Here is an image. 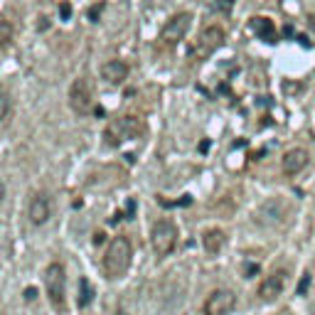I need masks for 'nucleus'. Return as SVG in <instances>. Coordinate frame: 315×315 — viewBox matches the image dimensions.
<instances>
[{
    "instance_id": "20e7f679",
    "label": "nucleus",
    "mask_w": 315,
    "mask_h": 315,
    "mask_svg": "<svg viewBox=\"0 0 315 315\" xmlns=\"http://www.w3.org/2000/svg\"><path fill=\"white\" fill-rule=\"evenodd\" d=\"M151 241L158 256H167L175 249V244H178V227L170 220L155 222L153 224V232H151Z\"/></svg>"
},
{
    "instance_id": "5701e85b",
    "label": "nucleus",
    "mask_w": 315,
    "mask_h": 315,
    "mask_svg": "<svg viewBox=\"0 0 315 315\" xmlns=\"http://www.w3.org/2000/svg\"><path fill=\"white\" fill-rule=\"evenodd\" d=\"M278 315H290V313H288V310H283V313H278Z\"/></svg>"
},
{
    "instance_id": "f03ea898",
    "label": "nucleus",
    "mask_w": 315,
    "mask_h": 315,
    "mask_svg": "<svg viewBox=\"0 0 315 315\" xmlns=\"http://www.w3.org/2000/svg\"><path fill=\"white\" fill-rule=\"evenodd\" d=\"M44 288L50 303L55 305V310H64V293H67V276H64V266L62 263H50L44 271Z\"/></svg>"
},
{
    "instance_id": "4468645a",
    "label": "nucleus",
    "mask_w": 315,
    "mask_h": 315,
    "mask_svg": "<svg viewBox=\"0 0 315 315\" xmlns=\"http://www.w3.org/2000/svg\"><path fill=\"white\" fill-rule=\"evenodd\" d=\"M224 232L222 229H207L205 234H202V247H205V251L207 254H220L222 251V247H224Z\"/></svg>"
},
{
    "instance_id": "39448f33",
    "label": "nucleus",
    "mask_w": 315,
    "mask_h": 315,
    "mask_svg": "<svg viewBox=\"0 0 315 315\" xmlns=\"http://www.w3.org/2000/svg\"><path fill=\"white\" fill-rule=\"evenodd\" d=\"M143 131H146V126H143L140 118H136V116H124V118L113 121V124L106 128V138H109L111 146H116V143L128 140V138H138Z\"/></svg>"
},
{
    "instance_id": "4be33fe9",
    "label": "nucleus",
    "mask_w": 315,
    "mask_h": 315,
    "mask_svg": "<svg viewBox=\"0 0 315 315\" xmlns=\"http://www.w3.org/2000/svg\"><path fill=\"white\" fill-rule=\"evenodd\" d=\"M116 315H128V313L126 310H116Z\"/></svg>"
},
{
    "instance_id": "f257e3e1",
    "label": "nucleus",
    "mask_w": 315,
    "mask_h": 315,
    "mask_svg": "<svg viewBox=\"0 0 315 315\" xmlns=\"http://www.w3.org/2000/svg\"><path fill=\"white\" fill-rule=\"evenodd\" d=\"M131 256H133L131 241L126 236H116L104 254V274L109 278H121L131 266Z\"/></svg>"
},
{
    "instance_id": "2eb2a0df",
    "label": "nucleus",
    "mask_w": 315,
    "mask_h": 315,
    "mask_svg": "<svg viewBox=\"0 0 315 315\" xmlns=\"http://www.w3.org/2000/svg\"><path fill=\"white\" fill-rule=\"evenodd\" d=\"M79 288H82V293H79L77 303H79V308H86L89 303L94 301V290H91V286H89L86 278H79Z\"/></svg>"
},
{
    "instance_id": "9d476101",
    "label": "nucleus",
    "mask_w": 315,
    "mask_h": 315,
    "mask_svg": "<svg viewBox=\"0 0 315 315\" xmlns=\"http://www.w3.org/2000/svg\"><path fill=\"white\" fill-rule=\"evenodd\" d=\"M28 217L32 224H44L50 220V200L44 195H35L30 200V207H28Z\"/></svg>"
},
{
    "instance_id": "dca6fc26",
    "label": "nucleus",
    "mask_w": 315,
    "mask_h": 315,
    "mask_svg": "<svg viewBox=\"0 0 315 315\" xmlns=\"http://www.w3.org/2000/svg\"><path fill=\"white\" fill-rule=\"evenodd\" d=\"M13 42V25L8 20H0V50H5Z\"/></svg>"
},
{
    "instance_id": "ddd939ff",
    "label": "nucleus",
    "mask_w": 315,
    "mask_h": 315,
    "mask_svg": "<svg viewBox=\"0 0 315 315\" xmlns=\"http://www.w3.org/2000/svg\"><path fill=\"white\" fill-rule=\"evenodd\" d=\"M249 28H251V32H254L259 40L269 42V44H274L276 42V28H274V22H271L269 17H251Z\"/></svg>"
},
{
    "instance_id": "f3484780",
    "label": "nucleus",
    "mask_w": 315,
    "mask_h": 315,
    "mask_svg": "<svg viewBox=\"0 0 315 315\" xmlns=\"http://www.w3.org/2000/svg\"><path fill=\"white\" fill-rule=\"evenodd\" d=\"M13 111V101H10V94L5 89H0V121H5Z\"/></svg>"
},
{
    "instance_id": "423d86ee",
    "label": "nucleus",
    "mask_w": 315,
    "mask_h": 315,
    "mask_svg": "<svg viewBox=\"0 0 315 315\" xmlns=\"http://www.w3.org/2000/svg\"><path fill=\"white\" fill-rule=\"evenodd\" d=\"M190 25H192V15L190 13L173 15V17L163 25V30H160V40H163L165 44H178V42L187 35Z\"/></svg>"
},
{
    "instance_id": "6ab92c4d",
    "label": "nucleus",
    "mask_w": 315,
    "mask_h": 315,
    "mask_svg": "<svg viewBox=\"0 0 315 315\" xmlns=\"http://www.w3.org/2000/svg\"><path fill=\"white\" fill-rule=\"evenodd\" d=\"M232 3H234V0H220V5H217V8H220V10H229V8H232Z\"/></svg>"
},
{
    "instance_id": "9b49d317",
    "label": "nucleus",
    "mask_w": 315,
    "mask_h": 315,
    "mask_svg": "<svg viewBox=\"0 0 315 315\" xmlns=\"http://www.w3.org/2000/svg\"><path fill=\"white\" fill-rule=\"evenodd\" d=\"M101 77L109 84H121L128 77V64L121 59H109L104 67H101Z\"/></svg>"
},
{
    "instance_id": "aec40b11",
    "label": "nucleus",
    "mask_w": 315,
    "mask_h": 315,
    "mask_svg": "<svg viewBox=\"0 0 315 315\" xmlns=\"http://www.w3.org/2000/svg\"><path fill=\"white\" fill-rule=\"evenodd\" d=\"M3 200H5V182L0 180V202H3Z\"/></svg>"
},
{
    "instance_id": "f8f14e48",
    "label": "nucleus",
    "mask_w": 315,
    "mask_h": 315,
    "mask_svg": "<svg viewBox=\"0 0 315 315\" xmlns=\"http://www.w3.org/2000/svg\"><path fill=\"white\" fill-rule=\"evenodd\" d=\"M305 163H308V153L303 148H293V151H288L283 155V173L286 175H296V173H301L305 167Z\"/></svg>"
},
{
    "instance_id": "412c9836",
    "label": "nucleus",
    "mask_w": 315,
    "mask_h": 315,
    "mask_svg": "<svg viewBox=\"0 0 315 315\" xmlns=\"http://www.w3.org/2000/svg\"><path fill=\"white\" fill-rule=\"evenodd\" d=\"M308 22H310V28L315 30V15H310V17H308Z\"/></svg>"
},
{
    "instance_id": "7ed1b4c3",
    "label": "nucleus",
    "mask_w": 315,
    "mask_h": 315,
    "mask_svg": "<svg viewBox=\"0 0 315 315\" xmlns=\"http://www.w3.org/2000/svg\"><path fill=\"white\" fill-rule=\"evenodd\" d=\"M69 106L79 116H86V113L94 111V84L86 77H79V79L71 82V86H69Z\"/></svg>"
},
{
    "instance_id": "1a4fd4ad",
    "label": "nucleus",
    "mask_w": 315,
    "mask_h": 315,
    "mask_svg": "<svg viewBox=\"0 0 315 315\" xmlns=\"http://www.w3.org/2000/svg\"><path fill=\"white\" fill-rule=\"evenodd\" d=\"M222 42H224V30L220 25H212V28L202 30V35H200V52L202 55H209V52H214L217 47H222Z\"/></svg>"
},
{
    "instance_id": "0eeeda50",
    "label": "nucleus",
    "mask_w": 315,
    "mask_h": 315,
    "mask_svg": "<svg viewBox=\"0 0 315 315\" xmlns=\"http://www.w3.org/2000/svg\"><path fill=\"white\" fill-rule=\"evenodd\" d=\"M234 305H236V296H234L232 290H214V293H209V298L205 301V315H227L234 310Z\"/></svg>"
},
{
    "instance_id": "6e6552de",
    "label": "nucleus",
    "mask_w": 315,
    "mask_h": 315,
    "mask_svg": "<svg viewBox=\"0 0 315 315\" xmlns=\"http://www.w3.org/2000/svg\"><path fill=\"white\" fill-rule=\"evenodd\" d=\"M283 286H286V271H274L271 276H266V281L259 286V298L266 303L276 301L283 293Z\"/></svg>"
},
{
    "instance_id": "a211bd4d",
    "label": "nucleus",
    "mask_w": 315,
    "mask_h": 315,
    "mask_svg": "<svg viewBox=\"0 0 315 315\" xmlns=\"http://www.w3.org/2000/svg\"><path fill=\"white\" fill-rule=\"evenodd\" d=\"M308 288H310V276L305 274L301 278V283H298V288H296V293H298V296H305V290H308Z\"/></svg>"
}]
</instances>
